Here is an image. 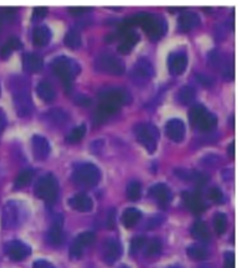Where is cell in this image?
I'll list each match as a JSON object with an SVG mask.
<instances>
[{"label":"cell","mask_w":243,"mask_h":268,"mask_svg":"<svg viewBox=\"0 0 243 268\" xmlns=\"http://www.w3.org/2000/svg\"><path fill=\"white\" fill-rule=\"evenodd\" d=\"M150 195L153 199H155L161 206H165L170 201L172 198V192L168 188V186L164 183H157L151 186L149 190Z\"/></svg>","instance_id":"cell-18"},{"label":"cell","mask_w":243,"mask_h":268,"mask_svg":"<svg viewBox=\"0 0 243 268\" xmlns=\"http://www.w3.org/2000/svg\"><path fill=\"white\" fill-rule=\"evenodd\" d=\"M69 205L76 211L89 212L93 209V200L85 193H76L69 200Z\"/></svg>","instance_id":"cell-21"},{"label":"cell","mask_w":243,"mask_h":268,"mask_svg":"<svg viewBox=\"0 0 243 268\" xmlns=\"http://www.w3.org/2000/svg\"><path fill=\"white\" fill-rule=\"evenodd\" d=\"M188 65V58L184 52H172L167 57V68L169 73L179 76L185 72Z\"/></svg>","instance_id":"cell-13"},{"label":"cell","mask_w":243,"mask_h":268,"mask_svg":"<svg viewBox=\"0 0 243 268\" xmlns=\"http://www.w3.org/2000/svg\"><path fill=\"white\" fill-rule=\"evenodd\" d=\"M200 268H210L209 266H207V265H205V266H202V267H200Z\"/></svg>","instance_id":"cell-53"},{"label":"cell","mask_w":243,"mask_h":268,"mask_svg":"<svg viewBox=\"0 0 243 268\" xmlns=\"http://www.w3.org/2000/svg\"><path fill=\"white\" fill-rule=\"evenodd\" d=\"M85 132H86L85 125L81 124L79 125V126H76L75 128H73L70 131L66 139L68 142H70V144H75V142H78L79 140L83 138V136L85 135Z\"/></svg>","instance_id":"cell-37"},{"label":"cell","mask_w":243,"mask_h":268,"mask_svg":"<svg viewBox=\"0 0 243 268\" xmlns=\"http://www.w3.org/2000/svg\"><path fill=\"white\" fill-rule=\"evenodd\" d=\"M216 125H217V117L208 110L203 115L195 127L203 132H210L216 127Z\"/></svg>","instance_id":"cell-27"},{"label":"cell","mask_w":243,"mask_h":268,"mask_svg":"<svg viewBox=\"0 0 243 268\" xmlns=\"http://www.w3.org/2000/svg\"><path fill=\"white\" fill-rule=\"evenodd\" d=\"M37 94L41 99L45 102H51L55 99V89L53 88L51 83H49L46 80L40 81L37 85Z\"/></svg>","instance_id":"cell-25"},{"label":"cell","mask_w":243,"mask_h":268,"mask_svg":"<svg viewBox=\"0 0 243 268\" xmlns=\"http://www.w3.org/2000/svg\"><path fill=\"white\" fill-rule=\"evenodd\" d=\"M213 223H214V229L216 231V233H217L218 235H222L224 232H226L228 227V217L224 213L218 212L214 215Z\"/></svg>","instance_id":"cell-36"},{"label":"cell","mask_w":243,"mask_h":268,"mask_svg":"<svg viewBox=\"0 0 243 268\" xmlns=\"http://www.w3.org/2000/svg\"><path fill=\"white\" fill-rule=\"evenodd\" d=\"M51 40V30L46 25L37 26L32 32V42L38 47H44Z\"/></svg>","instance_id":"cell-24"},{"label":"cell","mask_w":243,"mask_h":268,"mask_svg":"<svg viewBox=\"0 0 243 268\" xmlns=\"http://www.w3.org/2000/svg\"><path fill=\"white\" fill-rule=\"evenodd\" d=\"M186 253L188 257L194 261H202L208 257V251H207L206 247L200 244H192L188 246Z\"/></svg>","instance_id":"cell-33"},{"label":"cell","mask_w":243,"mask_h":268,"mask_svg":"<svg viewBox=\"0 0 243 268\" xmlns=\"http://www.w3.org/2000/svg\"><path fill=\"white\" fill-rule=\"evenodd\" d=\"M32 268H55V266L46 260H38L33 263Z\"/></svg>","instance_id":"cell-46"},{"label":"cell","mask_w":243,"mask_h":268,"mask_svg":"<svg viewBox=\"0 0 243 268\" xmlns=\"http://www.w3.org/2000/svg\"><path fill=\"white\" fill-rule=\"evenodd\" d=\"M191 235L193 238L200 241H207L209 239V231L208 228H207L206 223L204 221H196L193 223V226L191 228Z\"/></svg>","instance_id":"cell-31"},{"label":"cell","mask_w":243,"mask_h":268,"mask_svg":"<svg viewBox=\"0 0 243 268\" xmlns=\"http://www.w3.org/2000/svg\"><path fill=\"white\" fill-rule=\"evenodd\" d=\"M161 247H162V243H161L160 239L153 238L146 244L145 255L147 257H154L160 253Z\"/></svg>","instance_id":"cell-39"},{"label":"cell","mask_w":243,"mask_h":268,"mask_svg":"<svg viewBox=\"0 0 243 268\" xmlns=\"http://www.w3.org/2000/svg\"><path fill=\"white\" fill-rule=\"evenodd\" d=\"M134 134L139 144L145 148L150 154H153L157 148L159 138L158 128L151 123H139L134 127Z\"/></svg>","instance_id":"cell-7"},{"label":"cell","mask_w":243,"mask_h":268,"mask_svg":"<svg viewBox=\"0 0 243 268\" xmlns=\"http://www.w3.org/2000/svg\"><path fill=\"white\" fill-rule=\"evenodd\" d=\"M75 101H76V103H78V104H80V105H84V106H87V105H89V104L92 103L91 99H89L88 97L83 96V95L78 96V97L76 98V99H75Z\"/></svg>","instance_id":"cell-47"},{"label":"cell","mask_w":243,"mask_h":268,"mask_svg":"<svg viewBox=\"0 0 243 268\" xmlns=\"http://www.w3.org/2000/svg\"><path fill=\"white\" fill-rule=\"evenodd\" d=\"M95 241V234L93 232H83L80 233L70 246V257L73 259H79L82 256L83 249L92 245Z\"/></svg>","instance_id":"cell-12"},{"label":"cell","mask_w":243,"mask_h":268,"mask_svg":"<svg viewBox=\"0 0 243 268\" xmlns=\"http://www.w3.org/2000/svg\"><path fill=\"white\" fill-rule=\"evenodd\" d=\"M146 243H147V239L143 236L134 237L131 241V253L132 254L138 253L140 249L146 245Z\"/></svg>","instance_id":"cell-41"},{"label":"cell","mask_w":243,"mask_h":268,"mask_svg":"<svg viewBox=\"0 0 243 268\" xmlns=\"http://www.w3.org/2000/svg\"><path fill=\"white\" fill-rule=\"evenodd\" d=\"M186 127L182 120L174 118L170 119L165 124V134L169 139L173 141L180 142L185 137Z\"/></svg>","instance_id":"cell-15"},{"label":"cell","mask_w":243,"mask_h":268,"mask_svg":"<svg viewBox=\"0 0 243 268\" xmlns=\"http://www.w3.org/2000/svg\"><path fill=\"white\" fill-rule=\"evenodd\" d=\"M31 146L33 156L37 160H45L49 156L51 152V147L48 139L43 135H40V134H35V135L32 136Z\"/></svg>","instance_id":"cell-16"},{"label":"cell","mask_w":243,"mask_h":268,"mask_svg":"<svg viewBox=\"0 0 243 268\" xmlns=\"http://www.w3.org/2000/svg\"><path fill=\"white\" fill-rule=\"evenodd\" d=\"M22 62H23L24 70L30 73L39 72V71L42 70L44 65L43 58L40 55L35 54V53H30V52L24 53Z\"/></svg>","instance_id":"cell-22"},{"label":"cell","mask_w":243,"mask_h":268,"mask_svg":"<svg viewBox=\"0 0 243 268\" xmlns=\"http://www.w3.org/2000/svg\"><path fill=\"white\" fill-rule=\"evenodd\" d=\"M176 174L179 178L184 179V180H188V181H193L195 183H205L207 180V177L196 171H191V169H177Z\"/></svg>","instance_id":"cell-29"},{"label":"cell","mask_w":243,"mask_h":268,"mask_svg":"<svg viewBox=\"0 0 243 268\" xmlns=\"http://www.w3.org/2000/svg\"><path fill=\"white\" fill-rule=\"evenodd\" d=\"M141 195V186L138 181H131L127 186V196L131 201H137Z\"/></svg>","instance_id":"cell-40"},{"label":"cell","mask_w":243,"mask_h":268,"mask_svg":"<svg viewBox=\"0 0 243 268\" xmlns=\"http://www.w3.org/2000/svg\"><path fill=\"white\" fill-rule=\"evenodd\" d=\"M72 179L75 184L85 187V188H92L98 185L101 180V172L99 167L93 163L84 162L79 163L72 174Z\"/></svg>","instance_id":"cell-5"},{"label":"cell","mask_w":243,"mask_h":268,"mask_svg":"<svg viewBox=\"0 0 243 268\" xmlns=\"http://www.w3.org/2000/svg\"><path fill=\"white\" fill-rule=\"evenodd\" d=\"M4 253L13 261H22L31 254V248L23 241L13 240L5 244Z\"/></svg>","instance_id":"cell-11"},{"label":"cell","mask_w":243,"mask_h":268,"mask_svg":"<svg viewBox=\"0 0 243 268\" xmlns=\"http://www.w3.org/2000/svg\"><path fill=\"white\" fill-rule=\"evenodd\" d=\"M201 23V18L194 12H183L178 19L179 28L182 31H190Z\"/></svg>","instance_id":"cell-19"},{"label":"cell","mask_w":243,"mask_h":268,"mask_svg":"<svg viewBox=\"0 0 243 268\" xmlns=\"http://www.w3.org/2000/svg\"><path fill=\"white\" fill-rule=\"evenodd\" d=\"M21 47H22L21 41L16 37H12L5 42V44L1 48H0V56L2 58H7L12 54L13 51L20 49Z\"/></svg>","instance_id":"cell-30"},{"label":"cell","mask_w":243,"mask_h":268,"mask_svg":"<svg viewBox=\"0 0 243 268\" xmlns=\"http://www.w3.org/2000/svg\"><path fill=\"white\" fill-rule=\"evenodd\" d=\"M46 117L51 123L57 124V125L64 124L65 122L68 121V118H69L66 111H64L62 109H58V108L51 109L50 111H48Z\"/></svg>","instance_id":"cell-38"},{"label":"cell","mask_w":243,"mask_h":268,"mask_svg":"<svg viewBox=\"0 0 243 268\" xmlns=\"http://www.w3.org/2000/svg\"><path fill=\"white\" fill-rule=\"evenodd\" d=\"M207 111H208V109L203 104H195L191 107L190 111H189V121H190L192 126H196V124L199 123Z\"/></svg>","instance_id":"cell-35"},{"label":"cell","mask_w":243,"mask_h":268,"mask_svg":"<svg viewBox=\"0 0 243 268\" xmlns=\"http://www.w3.org/2000/svg\"><path fill=\"white\" fill-rule=\"evenodd\" d=\"M95 69L99 72L109 75L119 76L125 72V64L123 60L111 53H101L95 59Z\"/></svg>","instance_id":"cell-8"},{"label":"cell","mask_w":243,"mask_h":268,"mask_svg":"<svg viewBox=\"0 0 243 268\" xmlns=\"http://www.w3.org/2000/svg\"><path fill=\"white\" fill-rule=\"evenodd\" d=\"M122 256V246L116 239H107L103 244V261L107 265H112Z\"/></svg>","instance_id":"cell-14"},{"label":"cell","mask_w":243,"mask_h":268,"mask_svg":"<svg viewBox=\"0 0 243 268\" xmlns=\"http://www.w3.org/2000/svg\"><path fill=\"white\" fill-rule=\"evenodd\" d=\"M100 104L98 106L97 118L103 120L118 112L121 107L131 101L128 91L123 87H107L99 94Z\"/></svg>","instance_id":"cell-1"},{"label":"cell","mask_w":243,"mask_h":268,"mask_svg":"<svg viewBox=\"0 0 243 268\" xmlns=\"http://www.w3.org/2000/svg\"><path fill=\"white\" fill-rule=\"evenodd\" d=\"M128 27L140 25L152 40H158L163 37L166 31V22L163 18L149 13H139L124 21Z\"/></svg>","instance_id":"cell-2"},{"label":"cell","mask_w":243,"mask_h":268,"mask_svg":"<svg viewBox=\"0 0 243 268\" xmlns=\"http://www.w3.org/2000/svg\"><path fill=\"white\" fill-rule=\"evenodd\" d=\"M33 175H34V172L32 171V169L30 168L23 169V171H21L19 174H18V176L15 179V183H14L15 188L20 189V188H23V187H25L26 185H28L32 180Z\"/></svg>","instance_id":"cell-32"},{"label":"cell","mask_w":243,"mask_h":268,"mask_svg":"<svg viewBox=\"0 0 243 268\" xmlns=\"http://www.w3.org/2000/svg\"><path fill=\"white\" fill-rule=\"evenodd\" d=\"M224 268H235V256L233 253H227L224 256Z\"/></svg>","instance_id":"cell-45"},{"label":"cell","mask_w":243,"mask_h":268,"mask_svg":"<svg viewBox=\"0 0 243 268\" xmlns=\"http://www.w3.org/2000/svg\"><path fill=\"white\" fill-rule=\"evenodd\" d=\"M66 46L71 49H77L81 46V35L77 29H70L65 35Z\"/></svg>","instance_id":"cell-34"},{"label":"cell","mask_w":243,"mask_h":268,"mask_svg":"<svg viewBox=\"0 0 243 268\" xmlns=\"http://www.w3.org/2000/svg\"><path fill=\"white\" fill-rule=\"evenodd\" d=\"M167 268H183L182 266H179V265H173V266H169Z\"/></svg>","instance_id":"cell-52"},{"label":"cell","mask_w":243,"mask_h":268,"mask_svg":"<svg viewBox=\"0 0 243 268\" xmlns=\"http://www.w3.org/2000/svg\"><path fill=\"white\" fill-rule=\"evenodd\" d=\"M27 217V209L20 201H7L1 213V226L4 230H12L21 226Z\"/></svg>","instance_id":"cell-3"},{"label":"cell","mask_w":243,"mask_h":268,"mask_svg":"<svg viewBox=\"0 0 243 268\" xmlns=\"http://www.w3.org/2000/svg\"><path fill=\"white\" fill-rule=\"evenodd\" d=\"M2 23H3V19L1 18V16H0V31H1V28H2Z\"/></svg>","instance_id":"cell-51"},{"label":"cell","mask_w":243,"mask_h":268,"mask_svg":"<svg viewBox=\"0 0 243 268\" xmlns=\"http://www.w3.org/2000/svg\"><path fill=\"white\" fill-rule=\"evenodd\" d=\"M53 72L55 73L67 87H70L73 79L80 73V65L68 56L61 55L54 58L51 64Z\"/></svg>","instance_id":"cell-4"},{"label":"cell","mask_w":243,"mask_h":268,"mask_svg":"<svg viewBox=\"0 0 243 268\" xmlns=\"http://www.w3.org/2000/svg\"><path fill=\"white\" fill-rule=\"evenodd\" d=\"M196 92L190 85H183L179 88L177 93V100L179 103L183 105L190 104L195 99Z\"/></svg>","instance_id":"cell-28"},{"label":"cell","mask_w":243,"mask_h":268,"mask_svg":"<svg viewBox=\"0 0 243 268\" xmlns=\"http://www.w3.org/2000/svg\"><path fill=\"white\" fill-rule=\"evenodd\" d=\"M122 37V43L119 45L118 47V51L122 54H128L130 53V51L133 49V47L136 45L139 41V35L136 31H134L132 29L127 30L125 32L120 33Z\"/></svg>","instance_id":"cell-20"},{"label":"cell","mask_w":243,"mask_h":268,"mask_svg":"<svg viewBox=\"0 0 243 268\" xmlns=\"http://www.w3.org/2000/svg\"><path fill=\"white\" fill-rule=\"evenodd\" d=\"M183 199L187 207L194 214H201L205 211V204L197 192H184Z\"/></svg>","instance_id":"cell-23"},{"label":"cell","mask_w":243,"mask_h":268,"mask_svg":"<svg viewBox=\"0 0 243 268\" xmlns=\"http://www.w3.org/2000/svg\"><path fill=\"white\" fill-rule=\"evenodd\" d=\"M140 217H141V212L138 209L127 208L123 212V215H122L123 225L127 229H130L136 225L138 220L140 219Z\"/></svg>","instance_id":"cell-26"},{"label":"cell","mask_w":243,"mask_h":268,"mask_svg":"<svg viewBox=\"0 0 243 268\" xmlns=\"http://www.w3.org/2000/svg\"><path fill=\"white\" fill-rule=\"evenodd\" d=\"M208 195H209V199L214 201L215 203L222 202L223 194H222V191L219 188H217V187H212V188L208 192Z\"/></svg>","instance_id":"cell-43"},{"label":"cell","mask_w":243,"mask_h":268,"mask_svg":"<svg viewBox=\"0 0 243 268\" xmlns=\"http://www.w3.org/2000/svg\"><path fill=\"white\" fill-rule=\"evenodd\" d=\"M162 217L161 216H159V215H157V216H155V217H152L151 219H150V221H149V229H154V228H156V227H158L159 225H160V223H161V221H162V219H161Z\"/></svg>","instance_id":"cell-48"},{"label":"cell","mask_w":243,"mask_h":268,"mask_svg":"<svg viewBox=\"0 0 243 268\" xmlns=\"http://www.w3.org/2000/svg\"><path fill=\"white\" fill-rule=\"evenodd\" d=\"M122 268H127V267H122Z\"/></svg>","instance_id":"cell-54"},{"label":"cell","mask_w":243,"mask_h":268,"mask_svg":"<svg viewBox=\"0 0 243 268\" xmlns=\"http://www.w3.org/2000/svg\"><path fill=\"white\" fill-rule=\"evenodd\" d=\"M228 153L231 155V157L235 156V142L232 141L230 146L228 147Z\"/></svg>","instance_id":"cell-50"},{"label":"cell","mask_w":243,"mask_h":268,"mask_svg":"<svg viewBox=\"0 0 243 268\" xmlns=\"http://www.w3.org/2000/svg\"><path fill=\"white\" fill-rule=\"evenodd\" d=\"M92 10V7L89 6H71L69 7V12L73 15H81Z\"/></svg>","instance_id":"cell-44"},{"label":"cell","mask_w":243,"mask_h":268,"mask_svg":"<svg viewBox=\"0 0 243 268\" xmlns=\"http://www.w3.org/2000/svg\"><path fill=\"white\" fill-rule=\"evenodd\" d=\"M48 13V8L46 6H37L33 8L32 12V20L33 21H38L43 19V18L47 15Z\"/></svg>","instance_id":"cell-42"},{"label":"cell","mask_w":243,"mask_h":268,"mask_svg":"<svg viewBox=\"0 0 243 268\" xmlns=\"http://www.w3.org/2000/svg\"><path fill=\"white\" fill-rule=\"evenodd\" d=\"M131 76L136 83H147L154 76V67L147 58H139L132 68Z\"/></svg>","instance_id":"cell-10"},{"label":"cell","mask_w":243,"mask_h":268,"mask_svg":"<svg viewBox=\"0 0 243 268\" xmlns=\"http://www.w3.org/2000/svg\"><path fill=\"white\" fill-rule=\"evenodd\" d=\"M14 104L17 113L20 117H26L31 113L33 105L28 86L22 79H17L14 82Z\"/></svg>","instance_id":"cell-6"},{"label":"cell","mask_w":243,"mask_h":268,"mask_svg":"<svg viewBox=\"0 0 243 268\" xmlns=\"http://www.w3.org/2000/svg\"><path fill=\"white\" fill-rule=\"evenodd\" d=\"M197 79L200 80L201 83L206 85V86H209L212 84V79L209 77V76H207V75H204V74H201V75H197Z\"/></svg>","instance_id":"cell-49"},{"label":"cell","mask_w":243,"mask_h":268,"mask_svg":"<svg viewBox=\"0 0 243 268\" xmlns=\"http://www.w3.org/2000/svg\"><path fill=\"white\" fill-rule=\"evenodd\" d=\"M34 193L41 200L53 203L58 194V182L52 174H46L41 177L34 186Z\"/></svg>","instance_id":"cell-9"},{"label":"cell","mask_w":243,"mask_h":268,"mask_svg":"<svg viewBox=\"0 0 243 268\" xmlns=\"http://www.w3.org/2000/svg\"><path fill=\"white\" fill-rule=\"evenodd\" d=\"M47 241L52 246H59L64 242V232H62V217L57 215L53 220L48 233Z\"/></svg>","instance_id":"cell-17"}]
</instances>
